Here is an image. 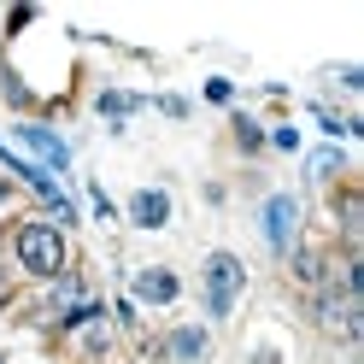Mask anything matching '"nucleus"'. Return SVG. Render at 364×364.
<instances>
[{
	"label": "nucleus",
	"instance_id": "19",
	"mask_svg": "<svg viewBox=\"0 0 364 364\" xmlns=\"http://www.w3.org/2000/svg\"><path fill=\"white\" fill-rule=\"evenodd\" d=\"M335 82H341V88H364V71H358V65H341Z\"/></svg>",
	"mask_w": 364,
	"mask_h": 364
},
{
	"label": "nucleus",
	"instance_id": "21",
	"mask_svg": "<svg viewBox=\"0 0 364 364\" xmlns=\"http://www.w3.org/2000/svg\"><path fill=\"white\" fill-rule=\"evenodd\" d=\"M12 194H18V182H12V176H0V206H6Z\"/></svg>",
	"mask_w": 364,
	"mask_h": 364
},
{
	"label": "nucleus",
	"instance_id": "5",
	"mask_svg": "<svg viewBox=\"0 0 364 364\" xmlns=\"http://www.w3.org/2000/svg\"><path fill=\"white\" fill-rule=\"evenodd\" d=\"M12 135L24 141V159H30V165H41L48 176H65V171H71V141H65L53 124H18Z\"/></svg>",
	"mask_w": 364,
	"mask_h": 364
},
{
	"label": "nucleus",
	"instance_id": "20",
	"mask_svg": "<svg viewBox=\"0 0 364 364\" xmlns=\"http://www.w3.org/2000/svg\"><path fill=\"white\" fill-rule=\"evenodd\" d=\"M247 364H282V353H277V347H253V358H247Z\"/></svg>",
	"mask_w": 364,
	"mask_h": 364
},
{
	"label": "nucleus",
	"instance_id": "1",
	"mask_svg": "<svg viewBox=\"0 0 364 364\" xmlns=\"http://www.w3.org/2000/svg\"><path fill=\"white\" fill-rule=\"evenodd\" d=\"M6 253H12V270L30 282H59L65 270H71V235L59 230L48 218H18L6 230Z\"/></svg>",
	"mask_w": 364,
	"mask_h": 364
},
{
	"label": "nucleus",
	"instance_id": "18",
	"mask_svg": "<svg viewBox=\"0 0 364 364\" xmlns=\"http://www.w3.org/2000/svg\"><path fill=\"white\" fill-rule=\"evenodd\" d=\"M88 200H95V218H118V206L106 200V188H100V182H88Z\"/></svg>",
	"mask_w": 364,
	"mask_h": 364
},
{
	"label": "nucleus",
	"instance_id": "22",
	"mask_svg": "<svg viewBox=\"0 0 364 364\" xmlns=\"http://www.w3.org/2000/svg\"><path fill=\"white\" fill-rule=\"evenodd\" d=\"M0 247H6V223H0Z\"/></svg>",
	"mask_w": 364,
	"mask_h": 364
},
{
	"label": "nucleus",
	"instance_id": "11",
	"mask_svg": "<svg viewBox=\"0 0 364 364\" xmlns=\"http://www.w3.org/2000/svg\"><path fill=\"white\" fill-rule=\"evenodd\" d=\"M141 106H147V95H124V88H100V100H95V112L118 135H124V118H129V112H141Z\"/></svg>",
	"mask_w": 364,
	"mask_h": 364
},
{
	"label": "nucleus",
	"instance_id": "6",
	"mask_svg": "<svg viewBox=\"0 0 364 364\" xmlns=\"http://www.w3.org/2000/svg\"><path fill=\"white\" fill-rule=\"evenodd\" d=\"M129 300L135 306H153V311H165V306H176L182 300V277L171 264H141L129 277Z\"/></svg>",
	"mask_w": 364,
	"mask_h": 364
},
{
	"label": "nucleus",
	"instance_id": "14",
	"mask_svg": "<svg viewBox=\"0 0 364 364\" xmlns=\"http://www.w3.org/2000/svg\"><path fill=\"white\" fill-rule=\"evenodd\" d=\"M200 100H206V106H235V82H230V77H206Z\"/></svg>",
	"mask_w": 364,
	"mask_h": 364
},
{
	"label": "nucleus",
	"instance_id": "7",
	"mask_svg": "<svg viewBox=\"0 0 364 364\" xmlns=\"http://www.w3.org/2000/svg\"><path fill=\"white\" fill-rule=\"evenodd\" d=\"M124 218H129V230L159 235V230H165V223L176 218V206H171V188H135V194H129V206H124Z\"/></svg>",
	"mask_w": 364,
	"mask_h": 364
},
{
	"label": "nucleus",
	"instance_id": "8",
	"mask_svg": "<svg viewBox=\"0 0 364 364\" xmlns=\"http://www.w3.org/2000/svg\"><path fill=\"white\" fill-rule=\"evenodd\" d=\"M282 264H288V277L300 282L306 294H311V288H323V282H329V270H335V259L323 253V247H311V241H294Z\"/></svg>",
	"mask_w": 364,
	"mask_h": 364
},
{
	"label": "nucleus",
	"instance_id": "3",
	"mask_svg": "<svg viewBox=\"0 0 364 364\" xmlns=\"http://www.w3.org/2000/svg\"><path fill=\"white\" fill-rule=\"evenodd\" d=\"M311 323L323 329L329 341H341V347H353L358 341V323H364V306L358 300H347L335 282H323V288H311Z\"/></svg>",
	"mask_w": 364,
	"mask_h": 364
},
{
	"label": "nucleus",
	"instance_id": "23",
	"mask_svg": "<svg viewBox=\"0 0 364 364\" xmlns=\"http://www.w3.org/2000/svg\"><path fill=\"white\" fill-rule=\"evenodd\" d=\"M0 364H6V353H0Z\"/></svg>",
	"mask_w": 364,
	"mask_h": 364
},
{
	"label": "nucleus",
	"instance_id": "9",
	"mask_svg": "<svg viewBox=\"0 0 364 364\" xmlns=\"http://www.w3.org/2000/svg\"><path fill=\"white\" fill-rule=\"evenodd\" d=\"M159 353H165L171 364H200V358L212 353V329H206V323H176Z\"/></svg>",
	"mask_w": 364,
	"mask_h": 364
},
{
	"label": "nucleus",
	"instance_id": "10",
	"mask_svg": "<svg viewBox=\"0 0 364 364\" xmlns=\"http://www.w3.org/2000/svg\"><path fill=\"white\" fill-rule=\"evenodd\" d=\"M335 223H341V253H358V235H364L358 188H341V194H335Z\"/></svg>",
	"mask_w": 364,
	"mask_h": 364
},
{
	"label": "nucleus",
	"instance_id": "12",
	"mask_svg": "<svg viewBox=\"0 0 364 364\" xmlns=\"http://www.w3.org/2000/svg\"><path fill=\"white\" fill-rule=\"evenodd\" d=\"M230 135H235V147H241L247 159L264 153V124L253 118V112H230Z\"/></svg>",
	"mask_w": 364,
	"mask_h": 364
},
{
	"label": "nucleus",
	"instance_id": "13",
	"mask_svg": "<svg viewBox=\"0 0 364 364\" xmlns=\"http://www.w3.org/2000/svg\"><path fill=\"white\" fill-rule=\"evenodd\" d=\"M341 171H347V147H335V141H323V147L306 159V176L311 182H335Z\"/></svg>",
	"mask_w": 364,
	"mask_h": 364
},
{
	"label": "nucleus",
	"instance_id": "17",
	"mask_svg": "<svg viewBox=\"0 0 364 364\" xmlns=\"http://www.w3.org/2000/svg\"><path fill=\"white\" fill-rule=\"evenodd\" d=\"M153 106H159V112H165V118H171V124H182V118H188V112H194V106H188V100H182V95H153Z\"/></svg>",
	"mask_w": 364,
	"mask_h": 364
},
{
	"label": "nucleus",
	"instance_id": "4",
	"mask_svg": "<svg viewBox=\"0 0 364 364\" xmlns=\"http://www.w3.org/2000/svg\"><path fill=\"white\" fill-rule=\"evenodd\" d=\"M259 235H264V253L270 259H288V247L300 241V200H294L288 188L259 200Z\"/></svg>",
	"mask_w": 364,
	"mask_h": 364
},
{
	"label": "nucleus",
	"instance_id": "16",
	"mask_svg": "<svg viewBox=\"0 0 364 364\" xmlns=\"http://www.w3.org/2000/svg\"><path fill=\"white\" fill-rule=\"evenodd\" d=\"M264 147H277V153H300V129H294V124L264 129Z\"/></svg>",
	"mask_w": 364,
	"mask_h": 364
},
{
	"label": "nucleus",
	"instance_id": "15",
	"mask_svg": "<svg viewBox=\"0 0 364 364\" xmlns=\"http://www.w3.org/2000/svg\"><path fill=\"white\" fill-rule=\"evenodd\" d=\"M112 317H118V329H124V335L141 329V306H135L129 294H118V300H112Z\"/></svg>",
	"mask_w": 364,
	"mask_h": 364
},
{
	"label": "nucleus",
	"instance_id": "2",
	"mask_svg": "<svg viewBox=\"0 0 364 364\" xmlns=\"http://www.w3.org/2000/svg\"><path fill=\"white\" fill-rule=\"evenodd\" d=\"M247 294V264L241 253H230V247H212L206 259H200V306H206V329L212 323H230L235 306Z\"/></svg>",
	"mask_w": 364,
	"mask_h": 364
}]
</instances>
